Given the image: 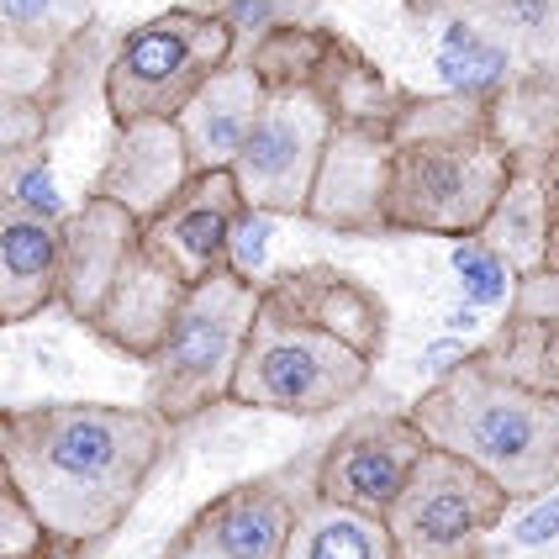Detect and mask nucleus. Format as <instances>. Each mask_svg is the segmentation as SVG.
<instances>
[{"label":"nucleus","instance_id":"f3484780","mask_svg":"<svg viewBox=\"0 0 559 559\" xmlns=\"http://www.w3.org/2000/svg\"><path fill=\"white\" fill-rule=\"evenodd\" d=\"M95 27V0H0V80L48 91L63 53Z\"/></svg>","mask_w":559,"mask_h":559},{"label":"nucleus","instance_id":"f8f14e48","mask_svg":"<svg viewBox=\"0 0 559 559\" xmlns=\"http://www.w3.org/2000/svg\"><path fill=\"white\" fill-rule=\"evenodd\" d=\"M243 212L249 206L238 195L233 169H201L143 222V249L190 290L217 270H227V243H233V227L243 222Z\"/></svg>","mask_w":559,"mask_h":559},{"label":"nucleus","instance_id":"aec40b11","mask_svg":"<svg viewBox=\"0 0 559 559\" xmlns=\"http://www.w3.org/2000/svg\"><path fill=\"white\" fill-rule=\"evenodd\" d=\"M475 238L512 270V280H528L549 264V212H544V180H538V164L523 169V158H518L512 186H507V195L497 201V212L486 217V227H480Z\"/></svg>","mask_w":559,"mask_h":559},{"label":"nucleus","instance_id":"f257e3e1","mask_svg":"<svg viewBox=\"0 0 559 559\" xmlns=\"http://www.w3.org/2000/svg\"><path fill=\"white\" fill-rule=\"evenodd\" d=\"M169 423L148 406L117 402H43L0 412V454L32 507L43 538L69 559L106 544L132 518L175 454Z\"/></svg>","mask_w":559,"mask_h":559},{"label":"nucleus","instance_id":"0eeeda50","mask_svg":"<svg viewBox=\"0 0 559 559\" xmlns=\"http://www.w3.org/2000/svg\"><path fill=\"white\" fill-rule=\"evenodd\" d=\"M233 53L238 37L227 32V22L190 5H169L122 32L100 74V106L111 117V132L132 122H175L190 95Z\"/></svg>","mask_w":559,"mask_h":559},{"label":"nucleus","instance_id":"9d476101","mask_svg":"<svg viewBox=\"0 0 559 559\" xmlns=\"http://www.w3.org/2000/svg\"><path fill=\"white\" fill-rule=\"evenodd\" d=\"M317 497V454L253 475L195 507L158 559H280L301 507Z\"/></svg>","mask_w":559,"mask_h":559},{"label":"nucleus","instance_id":"a878e982","mask_svg":"<svg viewBox=\"0 0 559 559\" xmlns=\"http://www.w3.org/2000/svg\"><path fill=\"white\" fill-rule=\"evenodd\" d=\"M555 538H559V501H555V491H549V497L528 501L523 523L512 528V544H518V549H544V544H555Z\"/></svg>","mask_w":559,"mask_h":559},{"label":"nucleus","instance_id":"a211bd4d","mask_svg":"<svg viewBox=\"0 0 559 559\" xmlns=\"http://www.w3.org/2000/svg\"><path fill=\"white\" fill-rule=\"evenodd\" d=\"M143 222L127 217L122 206L85 195L80 206H69L63 217V275H59V307L85 322L95 301L106 296L111 275L122 270V259L138 249Z\"/></svg>","mask_w":559,"mask_h":559},{"label":"nucleus","instance_id":"393cba45","mask_svg":"<svg viewBox=\"0 0 559 559\" xmlns=\"http://www.w3.org/2000/svg\"><path fill=\"white\" fill-rule=\"evenodd\" d=\"M53 544L43 538L32 507L22 501L11 469H5V454H0V559H27V555H48Z\"/></svg>","mask_w":559,"mask_h":559},{"label":"nucleus","instance_id":"cd10ccee","mask_svg":"<svg viewBox=\"0 0 559 559\" xmlns=\"http://www.w3.org/2000/svg\"><path fill=\"white\" fill-rule=\"evenodd\" d=\"M27 559H69V555H59V549H48V555H27Z\"/></svg>","mask_w":559,"mask_h":559},{"label":"nucleus","instance_id":"5701e85b","mask_svg":"<svg viewBox=\"0 0 559 559\" xmlns=\"http://www.w3.org/2000/svg\"><path fill=\"white\" fill-rule=\"evenodd\" d=\"M48 143V91H16L0 80V186L43 154Z\"/></svg>","mask_w":559,"mask_h":559},{"label":"nucleus","instance_id":"4be33fe9","mask_svg":"<svg viewBox=\"0 0 559 559\" xmlns=\"http://www.w3.org/2000/svg\"><path fill=\"white\" fill-rule=\"evenodd\" d=\"M186 5L227 22V32L238 37V53H249L253 43L270 37V32L317 22V0H186Z\"/></svg>","mask_w":559,"mask_h":559},{"label":"nucleus","instance_id":"6e6552de","mask_svg":"<svg viewBox=\"0 0 559 559\" xmlns=\"http://www.w3.org/2000/svg\"><path fill=\"white\" fill-rule=\"evenodd\" d=\"M402 106V85H391L370 59L354 69L348 95L328 148L317 164L307 201V222L348 238H385L380 227V195H385V164H391V122Z\"/></svg>","mask_w":559,"mask_h":559},{"label":"nucleus","instance_id":"bb28decb","mask_svg":"<svg viewBox=\"0 0 559 559\" xmlns=\"http://www.w3.org/2000/svg\"><path fill=\"white\" fill-rule=\"evenodd\" d=\"M538 180H544V212H549V264L544 270L559 275V132L549 143V154L538 158Z\"/></svg>","mask_w":559,"mask_h":559},{"label":"nucleus","instance_id":"412c9836","mask_svg":"<svg viewBox=\"0 0 559 559\" xmlns=\"http://www.w3.org/2000/svg\"><path fill=\"white\" fill-rule=\"evenodd\" d=\"M280 559H396V549H391V533L380 518L311 497Z\"/></svg>","mask_w":559,"mask_h":559},{"label":"nucleus","instance_id":"2eb2a0df","mask_svg":"<svg viewBox=\"0 0 559 559\" xmlns=\"http://www.w3.org/2000/svg\"><path fill=\"white\" fill-rule=\"evenodd\" d=\"M180 296H186V285L169 275L154 253L143 249V238H138V249L122 259V270L111 275L106 296L95 301V311L80 328H91L106 348H117L127 359L148 365V354H154L158 338H164V328H169V317L180 307Z\"/></svg>","mask_w":559,"mask_h":559},{"label":"nucleus","instance_id":"20e7f679","mask_svg":"<svg viewBox=\"0 0 559 559\" xmlns=\"http://www.w3.org/2000/svg\"><path fill=\"white\" fill-rule=\"evenodd\" d=\"M249 63L259 74V111L233 164L238 195L253 217H307L328 132L338 122L348 80L365 53L333 27L311 22L259 37Z\"/></svg>","mask_w":559,"mask_h":559},{"label":"nucleus","instance_id":"dca6fc26","mask_svg":"<svg viewBox=\"0 0 559 559\" xmlns=\"http://www.w3.org/2000/svg\"><path fill=\"white\" fill-rule=\"evenodd\" d=\"M63 217H43L0 190V328L32 322L59 301Z\"/></svg>","mask_w":559,"mask_h":559},{"label":"nucleus","instance_id":"1a4fd4ad","mask_svg":"<svg viewBox=\"0 0 559 559\" xmlns=\"http://www.w3.org/2000/svg\"><path fill=\"white\" fill-rule=\"evenodd\" d=\"M507 507L512 501L480 469L428 449L380 523L391 533L396 559H480V544L501 528Z\"/></svg>","mask_w":559,"mask_h":559},{"label":"nucleus","instance_id":"39448f33","mask_svg":"<svg viewBox=\"0 0 559 559\" xmlns=\"http://www.w3.org/2000/svg\"><path fill=\"white\" fill-rule=\"evenodd\" d=\"M428 449L480 469L512 507L549 497L559 486V396L518 380L454 365L406 406Z\"/></svg>","mask_w":559,"mask_h":559},{"label":"nucleus","instance_id":"b1692460","mask_svg":"<svg viewBox=\"0 0 559 559\" xmlns=\"http://www.w3.org/2000/svg\"><path fill=\"white\" fill-rule=\"evenodd\" d=\"M454 275H460V296L469 307H501V301H512V285H518L512 270L480 238H465L454 249Z\"/></svg>","mask_w":559,"mask_h":559},{"label":"nucleus","instance_id":"9b49d317","mask_svg":"<svg viewBox=\"0 0 559 559\" xmlns=\"http://www.w3.org/2000/svg\"><path fill=\"white\" fill-rule=\"evenodd\" d=\"M423 454H428V438L417 433L406 412H365L348 428H338L333 443L317 454V497L385 518V507L402 497Z\"/></svg>","mask_w":559,"mask_h":559},{"label":"nucleus","instance_id":"423d86ee","mask_svg":"<svg viewBox=\"0 0 559 559\" xmlns=\"http://www.w3.org/2000/svg\"><path fill=\"white\" fill-rule=\"evenodd\" d=\"M253 307H259V285H249L233 270H217L212 280L190 285L180 307L169 317L158 348L148 354V391L143 406L158 423L186 428L195 417H206L212 406L227 402L233 374L243 359Z\"/></svg>","mask_w":559,"mask_h":559},{"label":"nucleus","instance_id":"7ed1b4c3","mask_svg":"<svg viewBox=\"0 0 559 559\" xmlns=\"http://www.w3.org/2000/svg\"><path fill=\"white\" fill-rule=\"evenodd\" d=\"M518 175V143L497 117V95H412L391 122V164L380 227L417 238H475Z\"/></svg>","mask_w":559,"mask_h":559},{"label":"nucleus","instance_id":"4468645a","mask_svg":"<svg viewBox=\"0 0 559 559\" xmlns=\"http://www.w3.org/2000/svg\"><path fill=\"white\" fill-rule=\"evenodd\" d=\"M469 365L559 396V275L555 270H538V275L512 285L507 322L491 333V343H480L469 354Z\"/></svg>","mask_w":559,"mask_h":559},{"label":"nucleus","instance_id":"6ab92c4d","mask_svg":"<svg viewBox=\"0 0 559 559\" xmlns=\"http://www.w3.org/2000/svg\"><path fill=\"white\" fill-rule=\"evenodd\" d=\"M253 111H259V74L249 53H233L217 74L186 100V111L175 117L180 143H186L190 175L201 169H233L243 143H249Z\"/></svg>","mask_w":559,"mask_h":559},{"label":"nucleus","instance_id":"f03ea898","mask_svg":"<svg viewBox=\"0 0 559 559\" xmlns=\"http://www.w3.org/2000/svg\"><path fill=\"white\" fill-rule=\"evenodd\" d=\"M391 311L338 264L280 270L259 285L243 359L227 402L275 417H333L374 380Z\"/></svg>","mask_w":559,"mask_h":559},{"label":"nucleus","instance_id":"ddd939ff","mask_svg":"<svg viewBox=\"0 0 559 559\" xmlns=\"http://www.w3.org/2000/svg\"><path fill=\"white\" fill-rule=\"evenodd\" d=\"M190 180V158L175 122H132L111 132V148L100 158L85 195L122 206L127 217L148 222Z\"/></svg>","mask_w":559,"mask_h":559}]
</instances>
